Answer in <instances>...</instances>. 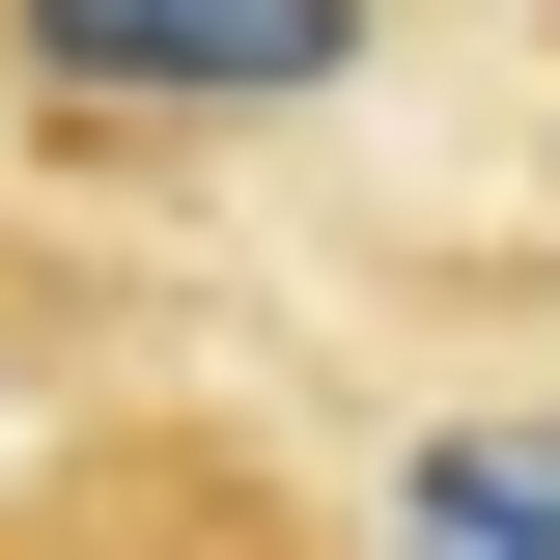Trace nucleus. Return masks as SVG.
<instances>
[{
	"label": "nucleus",
	"instance_id": "obj_1",
	"mask_svg": "<svg viewBox=\"0 0 560 560\" xmlns=\"http://www.w3.org/2000/svg\"><path fill=\"white\" fill-rule=\"evenodd\" d=\"M393 57V0H0V168L28 197H168L224 140H308Z\"/></svg>",
	"mask_w": 560,
	"mask_h": 560
},
{
	"label": "nucleus",
	"instance_id": "obj_2",
	"mask_svg": "<svg viewBox=\"0 0 560 560\" xmlns=\"http://www.w3.org/2000/svg\"><path fill=\"white\" fill-rule=\"evenodd\" d=\"M0 560H364V504L224 393H57L0 448Z\"/></svg>",
	"mask_w": 560,
	"mask_h": 560
},
{
	"label": "nucleus",
	"instance_id": "obj_3",
	"mask_svg": "<svg viewBox=\"0 0 560 560\" xmlns=\"http://www.w3.org/2000/svg\"><path fill=\"white\" fill-rule=\"evenodd\" d=\"M57 364H84V253H57V197L0 168V393H57Z\"/></svg>",
	"mask_w": 560,
	"mask_h": 560
}]
</instances>
